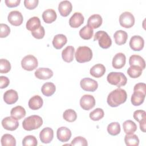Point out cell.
I'll use <instances>...</instances> for the list:
<instances>
[{
	"label": "cell",
	"instance_id": "1",
	"mask_svg": "<svg viewBox=\"0 0 146 146\" xmlns=\"http://www.w3.org/2000/svg\"><path fill=\"white\" fill-rule=\"evenodd\" d=\"M127 98L126 91L121 88H118L111 91L107 97V103L112 107H116L124 103Z\"/></svg>",
	"mask_w": 146,
	"mask_h": 146
},
{
	"label": "cell",
	"instance_id": "2",
	"mask_svg": "<svg viewBox=\"0 0 146 146\" xmlns=\"http://www.w3.org/2000/svg\"><path fill=\"white\" fill-rule=\"evenodd\" d=\"M43 124L42 117L38 115H31L24 119L22 127L25 130L32 131L39 128Z\"/></svg>",
	"mask_w": 146,
	"mask_h": 146
},
{
	"label": "cell",
	"instance_id": "3",
	"mask_svg": "<svg viewBox=\"0 0 146 146\" xmlns=\"http://www.w3.org/2000/svg\"><path fill=\"white\" fill-rule=\"evenodd\" d=\"M76 60L79 63L89 62L92 58V51L87 46L79 47L75 54Z\"/></svg>",
	"mask_w": 146,
	"mask_h": 146
},
{
	"label": "cell",
	"instance_id": "4",
	"mask_svg": "<svg viewBox=\"0 0 146 146\" xmlns=\"http://www.w3.org/2000/svg\"><path fill=\"white\" fill-rule=\"evenodd\" d=\"M107 80L109 83L118 87L125 86L127 79L125 75L120 72H111L108 74Z\"/></svg>",
	"mask_w": 146,
	"mask_h": 146
},
{
	"label": "cell",
	"instance_id": "5",
	"mask_svg": "<svg viewBox=\"0 0 146 146\" xmlns=\"http://www.w3.org/2000/svg\"><path fill=\"white\" fill-rule=\"evenodd\" d=\"M94 40H98L99 44L102 48H108L112 44V40L104 31H97L94 37Z\"/></svg>",
	"mask_w": 146,
	"mask_h": 146
},
{
	"label": "cell",
	"instance_id": "6",
	"mask_svg": "<svg viewBox=\"0 0 146 146\" xmlns=\"http://www.w3.org/2000/svg\"><path fill=\"white\" fill-rule=\"evenodd\" d=\"M38 65L37 59L33 55L25 56L21 60L22 67L27 71H33L35 69Z\"/></svg>",
	"mask_w": 146,
	"mask_h": 146
},
{
	"label": "cell",
	"instance_id": "7",
	"mask_svg": "<svg viewBox=\"0 0 146 146\" xmlns=\"http://www.w3.org/2000/svg\"><path fill=\"white\" fill-rule=\"evenodd\" d=\"M120 25L124 28H131L135 24V17L129 11H125L119 17Z\"/></svg>",
	"mask_w": 146,
	"mask_h": 146
},
{
	"label": "cell",
	"instance_id": "8",
	"mask_svg": "<svg viewBox=\"0 0 146 146\" xmlns=\"http://www.w3.org/2000/svg\"><path fill=\"white\" fill-rule=\"evenodd\" d=\"M80 85L81 88L86 91L94 92L98 87V82L91 78H85L80 80Z\"/></svg>",
	"mask_w": 146,
	"mask_h": 146
},
{
	"label": "cell",
	"instance_id": "9",
	"mask_svg": "<svg viewBox=\"0 0 146 146\" xmlns=\"http://www.w3.org/2000/svg\"><path fill=\"white\" fill-rule=\"evenodd\" d=\"M95 105V99L92 95L86 94L80 100V106L84 110H90Z\"/></svg>",
	"mask_w": 146,
	"mask_h": 146
},
{
	"label": "cell",
	"instance_id": "10",
	"mask_svg": "<svg viewBox=\"0 0 146 146\" xmlns=\"http://www.w3.org/2000/svg\"><path fill=\"white\" fill-rule=\"evenodd\" d=\"M17 120L13 116L6 117L2 120V125L6 130L14 131L19 126V123Z\"/></svg>",
	"mask_w": 146,
	"mask_h": 146
},
{
	"label": "cell",
	"instance_id": "11",
	"mask_svg": "<svg viewBox=\"0 0 146 146\" xmlns=\"http://www.w3.org/2000/svg\"><path fill=\"white\" fill-rule=\"evenodd\" d=\"M7 19L11 25L15 26H18L22 23L23 18L21 12L17 10H14L9 13Z\"/></svg>",
	"mask_w": 146,
	"mask_h": 146
},
{
	"label": "cell",
	"instance_id": "12",
	"mask_svg": "<svg viewBox=\"0 0 146 146\" xmlns=\"http://www.w3.org/2000/svg\"><path fill=\"white\" fill-rule=\"evenodd\" d=\"M144 45V39L139 35H134L131 37L129 41V46L133 51L141 50Z\"/></svg>",
	"mask_w": 146,
	"mask_h": 146
},
{
	"label": "cell",
	"instance_id": "13",
	"mask_svg": "<svg viewBox=\"0 0 146 146\" xmlns=\"http://www.w3.org/2000/svg\"><path fill=\"white\" fill-rule=\"evenodd\" d=\"M54 131L50 127L43 128L39 133V138L40 141L44 144L50 143L53 139Z\"/></svg>",
	"mask_w": 146,
	"mask_h": 146
},
{
	"label": "cell",
	"instance_id": "14",
	"mask_svg": "<svg viewBox=\"0 0 146 146\" xmlns=\"http://www.w3.org/2000/svg\"><path fill=\"white\" fill-rule=\"evenodd\" d=\"M56 136L60 141L67 142L71 137V132L69 128L66 127H61L57 129Z\"/></svg>",
	"mask_w": 146,
	"mask_h": 146
},
{
	"label": "cell",
	"instance_id": "15",
	"mask_svg": "<svg viewBox=\"0 0 146 146\" xmlns=\"http://www.w3.org/2000/svg\"><path fill=\"white\" fill-rule=\"evenodd\" d=\"M84 18L82 13L75 12L69 19V25L71 27L78 28L84 22Z\"/></svg>",
	"mask_w": 146,
	"mask_h": 146
},
{
	"label": "cell",
	"instance_id": "16",
	"mask_svg": "<svg viewBox=\"0 0 146 146\" xmlns=\"http://www.w3.org/2000/svg\"><path fill=\"white\" fill-rule=\"evenodd\" d=\"M126 57L122 52L117 53L112 59V67L116 69H120L123 67L125 64Z\"/></svg>",
	"mask_w": 146,
	"mask_h": 146
},
{
	"label": "cell",
	"instance_id": "17",
	"mask_svg": "<svg viewBox=\"0 0 146 146\" xmlns=\"http://www.w3.org/2000/svg\"><path fill=\"white\" fill-rule=\"evenodd\" d=\"M3 100L8 104H13L18 100V95L17 92L14 90H9L3 94Z\"/></svg>",
	"mask_w": 146,
	"mask_h": 146
},
{
	"label": "cell",
	"instance_id": "18",
	"mask_svg": "<svg viewBox=\"0 0 146 146\" xmlns=\"http://www.w3.org/2000/svg\"><path fill=\"white\" fill-rule=\"evenodd\" d=\"M72 6L71 3L68 1H61L58 6V10L60 14L63 17L68 16L71 12Z\"/></svg>",
	"mask_w": 146,
	"mask_h": 146
},
{
	"label": "cell",
	"instance_id": "19",
	"mask_svg": "<svg viewBox=\"0 0 146 146\" xmlns=\"http://www.w3.org/2000/svg\"><path fill=\"white\" fill-rule=\"evenodd\" d=\"M36 78L39 79L46 80L53 76L52 71L48 68H39L34 72Z\"/></svg>",
	"mask_w": 146,
	"mask_h": 146
},
{
	"label": "cell",
	"instance_id": "20",
	"mask_svg": "<svg viewBox=\"0 0 146 146\" xmlns=\"http://www.w3.org/2000/svg\"><path fill=\"white\" fill-rule=\"evenodd\" d=\"M103 19L100 15L94 14L91 15L87 21V26L93 29L99 27L102 24Z\"/></svg>",
	"mask_w": 146,
	"mask_h": 146
},
{
	"label": "cell",
	"instance_id": "21",
	"mask_svg": "<svg viewBox=\"0 0 146 146\" xmlns=\"http://www.w3.org/2000/svg\"><path fill=\"white\" fill-rule=\"evenodd\" d=\"M43 104V99L39 95H35L31 98L28 103L29 108L33 110H37L40 108L42 107Z\"/></svg>",
	"mask_w": 146,
	"mask_h": 146
},
{
	"label": "cell",
	"instance_id": "22",
	"mask_svg": "<svg viewBox=\"0 0 146 146\" xmlns=\"http://www.w3.org/2000/svg\"><path fill=\"white\" fill-rule=\"evenodd\" d=\"M67 42V37L62 34H57L55 35L52 40V45L56 49L62 48L64 45L66 44Z\"/></svg>",
	"mask_w": 146,
	"mask_h": 146
},
{
	"label": "cell",
	"instance_id": "23",
	"mask_svg": "<svg viewBox=\"0 0 146 146\" xmlns=\"http://www.w3.org/2000/svg\"><path fill=\"white\" fill-rule=\"evenodd\" d=\"M106 72V68L105 66L102 64H96L92 66L90 69V74L95 77V78H100L102 77Z\"/></svg>",
	"mask_w": 146,
	"mask_h": 146
},
{
	"label": "cell",
	"instance_id": "24",
	"mask_svg": "<svg viewBox=\"0 0 146 146\" xmlns=\"http://www.w3.org/2000/svg\"><path fill=\"white\" fill-rule=\"evenodd\" d=\"M75 48L73 46H67L62 52V57L66 62H71L74 59Z\"/></svg>",
	"mask_w": 146,
	"mask_h": 146
},
{
	"label": "cell",
	"instance_id": "25",
	"mask_svg": "<svg viewBox=\"0 0 146 146\" xmlns=\"http://www.w3.org/2000/svg\"><path fill=\"white\" fill-rule=\"evenodd\" d=\"M57 17L55 11L51 9H48L43 11L42 13V18L46 23H51L54 22Z\"/></svg>",
	"mask_w": 146,
	"mask_h": 146
},
{
	"label": "cell",
	"instance_id": "26",
	"mask_svg": "<svg viewBox=\"0 0 146 146\" xmlns=\"http://www.w3.org/2000/svg\"><path fill=\"white\" fill-rule=\"evenodd\" d=\"M113 38L115 42L117 44L122 45L126 43L128 38V34L125 31L119 30L114 33Z\"/></svg>",
	"mask_w": 146,
	"mask_h": 146
},
{
	"label": "cell",
	"instance_id": "27",
	"mask_svg": "<svg viewBox=\"0 0 146 146\" xmlns=\"http://www.w3.org/2000/svg\"><path fill=\"white\" fill-rule=\"evenodd\" d=\"M129 64L131 66H137L144 70L145 67V62L144 59L138 55H132L129 57Z\"/></svg>",
	"mask_w": 146,
	"mask_h": 146
},
{
	"label": "cell",
	"instance_id": "28",
	"mask_svg": "<svg viewBox=\"0 0 146 146\" xmlns=\"http://www.w3.org/2000/svg\"><path fill=\"white\" fill-rule=\"evenodd\" d=\"M41 26L40 21L38 17H33L30 18L26 22V29L31 32Z\"/></svg>",
	"mask_w": 146,
	"mask_h": 146
},
{
	"label": "cell",
	"instance_id": "29",
	"mask_svg": "<svg viewBox=\"0 0 146 146\" xmlns=\"http://www.w3.org/2000/svg\"><path fill=\"white\" fill-rule=\"evenodd\" d=\"M56 90V87L53 83L46 82L42 87L41 91L46 96H50L52 95Z\"/></svg>",
	"mask_w": 146,
	"mask_h": 146
},
{
	"label": "cell",
	"instance_id": "30",
	"mask_svg": "<svg viewBox=\"0 0 146 146\" xmlns=\"http://www.w3.org/2000/svg\"><path fill=\"white\" fill-rule=\"evenodd\" d=\"M145 95L140 92L133 91L131 96V103L135 106H139L141 105L144 101Z\"/></svg>",
	"mask_w": 146,
	"mask_h": 146
},
{
	"label": "cell",
	"instance_id": "31",
	"mask_svg": "<svg viewBox=\"0 0 146 146\" xmlns=\"http://www.w3.org/2000/svg\"><path fill=\"white\" fill-rule=\"evenodd\" d=\"M124 132L127 135L133 134L137 130V125L132 120H128L123 123Z\"/></svg>",
	"mask_w": 146,
	"mask_h": 146
},
{
	"label": "cell",
	"instance_id": "32",
	"mask_svg": "<svg viewBox=\"0 0 146 146\" xmlns=\"http://www.w3.org/2000/svg\"><path fill=\"white\" fill-rule=\"evenodd\" d=\"M10 114L11 116L19 120L25 116L26 111L23 107L21 106H18L11 109L10 111Z\"/></svg>",
	"mask_w": 146,
	"mask_h": 146
},
{
	"label": "cell",
	"instance_id": "33",
	"mask_svg": "<svg viewBox=\"0 0 146 146\" xmlns=\"http://www.w3.org/2000/svg\"><path fill=\"white\" fill-rule=\"evenodd\" d=\"M2 146H15L16 140L14 136L10 134L6 133L3 135L1 139Z\"/></svg>",
	"mask_w": 146,
	"mask_h": 146
},
{
	"label": "cell",
	"instance_id": "34",
	"mask_svg": "<svg viewBox=\"0 0 146 146\" xmlns=\"http://www.w3.org/2000/svg\"><path fill=\"white\" fill-rule=\"evenodd\" d=\"M94 34V31L92 28L87 25L84 26L79 31L80 36L85 40H88L91 39Z\"/></svg>",
	"mask_w": 146,
	"mask_h": 146
},
{
	"label": "cell",
	"instance_id": "35",
	"mask_svg": "<svg viewBox=\"0 0 146 146\" xmlns=\"http://www.w3.org/2000/svg\"><path fill=\"white\" fill-rule=\"evenodd\" d=\"M124 141L128 146H137L139 144V139L136 135H127L124 137Z\"/></svg>",
	"mask_w": 146,
	"mask_h": 146
},
{
	"label": "cell",
	"instance_id": "36",
	"mask_svg": "<svg viewBox=\"0 0 146 146\" xmlns=\"http://www.w3.org/2000/svg\"><path fill=\"white\" fill-rule=\"evenodd\" d=\"M143 72L141 68L137 66H131L127 70V74L132 78L139 77Z\"/></svg>",
	"mask_w": 146,
	"mask_h": 146
},
{
	"label": "cell",
	"instance_id": "37",
	"mask_svg": "<svg viewBox=\"0 0 146 146\" xmlns=\"http://www.w3.org/2000/svg\"><path fill=\"white\" fill-rule=\"evenodd\" d=\"M120 125L117 122H112L108 125L107 131L109 134L116 136L120 132Z\"/></svg>",
	"mask_w": 146,
	"mask_h": 146
},
{
	"label": "cell",
	"instance_id": "38",
	"mask_svg": "<svg viewBox=\"0 0 146 146\" xmlns=\"http://www.w3.org/2000/svg\"><path fill=\"white\" fill-rule=\"evenodd\" d=\"M63 117L67 121L73 122L76 120L77 118V114L74 110L72 109H68L63 112Z\"/></svg>",
	"mask_w": 146,
	"mask_h": 146
},
{
	"label": "cell",
	"instance_id": "39",
	"mask_svg": "<svg viewBox=\"0 0 146 146\" xmlns=\"http://www.w3.org/2000/svg\"><path fill=\"white\" fill-rule=\"evenodd\" d=\"M104 115L103 110L102 108H97L90 113V117L94 121H98L102 119Z\"/></svg>",
	"mask_w": 146,
	"mask_h": 146
},
{
	"label": "cell",
	"instance_id": "40",
	"mask_svg": "<svg viewBox=\"0 0 146 146\" xmlns=\"http://www.w3.org/2000/svg\"><path fill=\"white\" fill-rule=\"evenodd\" d=\"M37 144V139L33 135H27L22 140V145L23 146H36Z\"/></svg>",
	"mask_w": 146,
	"mask_h": 146
},
{
	"label": "cell",
	"instance_id": "41",
	"mask_svg": "<svg viewBox=\"0 0 146 146\" xmlns=\"http://www.w3.org/2000/svg\"><path fill=\"white\" fill-rule=\"evenodd\" d=\"M11 70V64L9 61L5 59L0 60V72L1 74H6Z\"/></svg>",
	"mask_w": 146,
	"mask_h": 146
},
{
	"label": "cell",
	"instance_id": "42",
	"mask_svg": "<svg viewBox=\"0 0 146 146\" xmlns=\"http://www.w3.org/2000/svg\"><path fill=\"white\" fill-rule=\"evenodd\" d=\"M133 118L139 123L146 119V112L144 110H136L133 112Z\"/></svg>",
	"mask_w": 146,
	"mask_h": 146
},
{
	"label": "cell",
	"instance_id": "43",
	"mask_svg": "<svg viewBox=\"0 0 146 146\" xmlns=\"http://www.w3.org/2000/svg\"><path fill=\"white\" fill-rule=\"evenodd\" d=\"M71 145H80V146H87L88 145L87 140L82 137V136H78L74 138L71 143Z\"/></svg>",
	"mask_w": 146,
	"mask_h": 146
},
{
	"label": "cell",
	"instance_id": "44",
	"mask_svg": "<svg viewBox=\"0 0 146 146\" xmlns=\"http://www.w3.org/2000/svg\"><path fill=\"white\" fill-rule=\"evenodd\" d=\"M31 34L35 38H36L38 39H42L44 37V34H45L44 29L43 26H41L39 28L32 31Z\"/></svg>",
	"mask_w": 146,
	"mask_h": 146
},
{
	"label": "cell",
	"instance_id": "45",
	"mask_svg": "<svg viewBox=\"0 0 146 146\" xmlns=\"http://www.w3.org/2000/svg\"><path fill=\"white\" fill-rule=\"evenodd\" d=\"M0 29V37L2 38L7 36L10 33V29L6 24L1 23Z\"/></svg>",
	"mask_w": 146,
	"mask_h": 146
},
{
	"label": "cell",
	"instance_id": "46",
	"mask_svg": "<svg viewBox=\"0 0 146 146\" xmlns=\"http://www.w3.org/2000/svg\"><path fill=\"white\" fill-rule=\"evenodd\" d=\"M39 3L38 0H25L24 1V5L25 6L29 9V10H33L35 9Z\"/></svg>",
	"mask_w": 146,
	"mask_h": 146
},
{
	"label": "cell",
	"instance_id": "47",
	"mask_svg": "<svg viewBox=\"0 0 146 146\" xmlns=\"http://www.w3.org/2000/svg\"><path fill=\"white\" fill-rule=\"evenodd\" d=\"M133 91L140 92L144 94H146V84L144 83H139L135 85Z\"/></svg>",
	"mask_w": 146,
	"mask_h": 146
},
{
	"label": "cell",
	"instance_id": "48",
	"mask_svg": "<svg viewBox=\"0 0 146 146\" xmlns=\"http://www.w3.org/2000/svg\"><path fill=\"white\" fill-rule=\"evenodd\" d=\"M10 83V80L9 78L6 76H0V88H5L8 86Z\"/></svg>",
	"mask_w": 146,
	"mask_h": 146
},
{
	"label": "cell",
	"instance_id": "49",
	"mask_svg": "<svg viewBox=\"0 0 146 146\" xmlns=\"http://www.w3.org/2000/svg\"><path fill=\"white\" fill-rule=\"evenodd\" d=\"M20 0H5V3L9 7H14L19 5Z\"/></svg>",
	"mask_w": 146,
	"mask_h": 146
},
{
	"label": "cell",
	"instance_id": "50",
	"mask_svg": "<svg viewBox=\"0 0 146 146\" xmlns=\"http://www.w3.org/2000/svg\"><path fill=\"white\" fill-rule=\"evenodd\" d=\"M145 120H144L140 122H139V124H140V129L143 132H145Z\"/></svg>",
	"mask_w": 146,
	"mask_h": 146
}]
</instances>
